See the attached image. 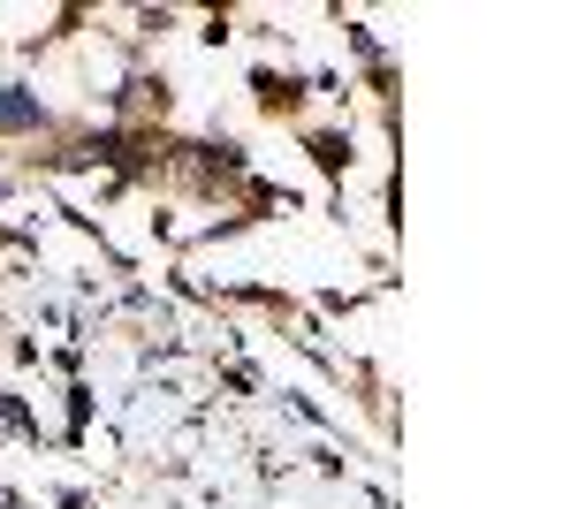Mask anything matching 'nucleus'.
Masks as SVG:
<instances>
[{
  "label": "nucleus",
  "mask_w": 570,
  "mask_h": 509,
  "mask_svg": "<svg viewBox=\"0 0 570 509\" xmlns=\"http://www.w3.org/2000/svg\"><path fill=\"white\" fill-rule=\"evenodd\" d=\"M39 99H23V91H0V129H39Z\"/></svg>",
  "instance_id": "obj_1"
}]
</instances>
